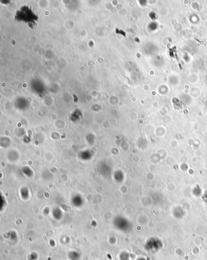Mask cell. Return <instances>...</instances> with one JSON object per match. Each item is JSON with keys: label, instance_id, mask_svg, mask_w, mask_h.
<instances>
[{"label": "cell", "instance_id": "obj_1", "mask_svg": "<svg viewBox=\"0 0 207 260\" xmlns=\"http://www.w3.org/2000/svg\"><path fill=\"white\" fill-rule=\"evenodd\" d=\"M202 199L204 201V202L207 204V190L204 193V194L202 196Z\"/></svg>", "mask_w": 207, "mask_h": 260}]
</instances>
